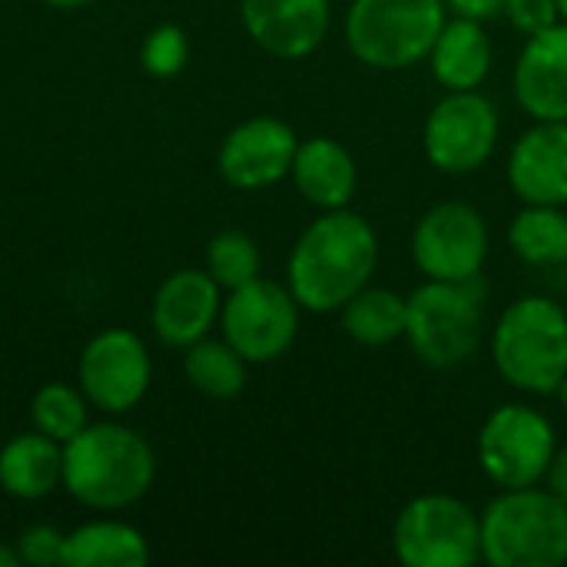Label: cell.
<instances>
[{
  "label": "cell",
  "instance_id": "4fadbf2b",
  "mask_svg": "<svg viewBox=\"0 0 567 567\" xmlns=\"http://www.w3.org/2000/svg\"><path fill=\"white\" fill-rule=\"evenodd\" d=\"M299 136L276 116H252L229 130L219 146V173L236 189H266L292 173Z\"/></svg>",
  "mask_w": 567,
  "mask_h": 567
},
{
  "label": "cell",
  "instance_id": "8fae6325",
  "mask_svg": "<svg viewBox=\"0 0 567 567\" xmlns=\"http://www.w3.org/2000/svg\"><path fill=\"white\" fill-rule=\"evenodd\" d=\"M412 256L429 279H475L488 259V226L468 203H439L419 219L412 233Z\"/></svg>",
  "mask_w": 567,
  "mask_h": 567
},
{
  "label": "cell",
  "instance_id": "52a82bcc",
  "mask_svg": "<svg viewBox=\"0 0 567 567\" xmlns=\"http://www.w3.org/2000/svg\"><path fill=\"white\" fill-rule=\"evenodd\" d=\"M392 551L405 567L478 565L482 515L452 495H419L395 518Z\"/></svg>",
  "mask_w": 567,
  "mask_h": 567
},
{
  "label": "cell",
  "instance_id": "3957f363",
  "mask_svg": "<svg viewBox=\"0 0 567 567\" xmlns=\"http://www.w3.org/2000/svg\"><path fill=\"white\" fill-rule=\"evenodd\" d=\"M498 375L528 395H558L567 375V309L545 296L512 302L492 329Z\"/></svg>",
  "mask_w": 567,
  "mask_h": 567
},
{
  "label": "cell",
  "instance_id": "9a60e30c",
  "mask_svg": "<svg viewBox=\"0 0 567 567\" xmlns=\"http://www.w3.org/2000/svg\"><path fill=\"white\" fill-rule=\"evenodd\" d=\"M508 183L522 203H567V120H535L508 156Z\"/></svg>",
  "mask_w": 567,
  "mask_h": 567
},
{
  "label": "cell",
  "instance_id": "f546056e",
  "mask_svg": "<svg viewBox=\"0 0 567 567\" xmlns=\"http://www.w3.org/2000/svg\"><path fill=\"white\" fill-rule=\"evenodd\" d=\"M449 10H455V17H472V20H492L505 10V0H445Z\"/></svg>",
  "mask_w": 567,
  "mask_h": 567
},
{
  "label": "cell",
  "instance_id": "f1b7e54d",
  "mask_svg": "<svg viewBox=\"0 0 567 567\" xmlns=\"http://www.w3.org/2000/svg\"><path fill=\"white\" fill-rule=\"evenodd\" d=\"M502 13H505L508 23H512L515 30H522L525 37L542 33V30H548V27H555V23L561 20L555 0H505V10H502Z\"/></svg>",
  "mask_w": 567,
  "mask_h": 567
},
{
  "label": "cell",
  "instance_id": "7402d4cb",
  "mask_svg": "<svg viewBox=\"0 0 567 567\" xmlns=\"http://www.w3.org/2000/svg\"><path fill=\"white\" fill-rule=\"evenodd\" d=\"M342 329L352 342L359 346H392L395 339L405 336V312L409 299L392 292V289H375L365 286L355 292L342 309Z\"/></svg>",
  "mask_w": 567,
  "mask_h": 567
},
{
  "label": "cell",
  "instance_id": "4dcf8cb0",
  "mask_svg": "<svg viewBox=\"0 0 567 567\" xmlns=\"http://www.w3.org/2000/svg\"><path fill=\"white\" fill-rule=\"evenodd\" d=\"M545 485H548V492H551L558 502H565L567 505V445L555 452V458H551V465H548V475H545Z\"/></svg>",
  "mask_w": 567,
  "mask_h": 567
},
{
  "label": "cell",
  "instance_id": "ac0fdd59",
  "mask_svg": "<svg viewBox=\"0 0 567 567\" xmlns=\"http://www.w3.org/2000/svg\"><path fill=\"white\" fill-rule=\"evenodd\" d=\"M289 176L319 209H346L359 186L355 156L332 136H312L299 143Z\"/></svg>",
  "mask_w": 567,
  "mask_h": 567
},
{
  "label": "cell",
  "instance_id": "44dd1931",
  "mask_svg": "<svg viewBox=\"0 0 567 567\" xmlns=\"http://www.w3.org/2000/svg\"><path fill=\"white\" fill-rule=\"evenodd\" d=\"M146 538L126 522H86L63 538V567H143Z\"/></svg>",
  "mask_w": 567,
  "mask_h": 567
},
{
  "label": "cell",
  "instance_id": "1f68e13d",
  "mask_svg": "<svg viewBox=\"0 0 567 567\" xmlns=\"http://www.w3.org/2000/svg\"><path fill=\"white\" fill-rule=\"evenodd\" d=\"M17 565H23V561H20L17 545H3V542H0V567H17Z\"/></svg>",
  "mask_w": 567,
  "mask_h": 567
},
{
  "label": "cell",
  "instance_id": "e0dca14e",
  "mask_svg": "<svg viewBox=\"0 0 567 567\" xmlns=\"http://www.w3.org/2000/svg\"><path fill=\"white\" fill-rule=\"evenodd\" d=\"M515 100L532 120H567V23L532 33L515 63Z\"/></svg>",
  "mask_w": 567,
  "mask_h": 567
},
{
  "label": "cell",
  "instance_id": "7a4b0ae2",
  "mask_svg": "<svg viewBox=\"0 0 567 567\" xmlns=\"http://www.w3.org/2000/svg\"><path fill=\"white\" fill-rule=\"evenodd\" d=\"M156 478L150 442L120 425H86L63 445V488L93 512H120L136 505Z\"/></svg>",
  "mask_w": 567,
  "mask_h": 567
},
{
  "label": "cell",
  "instance_id": "5b68a950",
  "mask_svg": "<svg viewBox=\"0 0 567 567\" xmlns=\"http://www.w3.org/2000/svg\"><path fill=\"white\" fill-rule=\"evenodd\" d=\"M482 329L485 286L478 276L465 282L429 279L409 296L405 339L429 369L465 365L482 346Z\"/></svg>",
  "mask_w": 567,
  "mask_h": 567
},
{
  "label": "cell",
  "instance_id": "8992f818",
  "mask_svg": "<svg viewBox=\"0 0 567 567\" xmlns=\"http://www.w3.org/2000/svg\"><path fill=\"white\" fill-rule=\"evenodd\" d=\"M445 13V0H352L346 47L372 70H405L429 60Z\"/></svg>",
  "mask_w": 567,
  "mask_h": 567
},
{
  "label": "cell",
  "instance_id": "5bb4252c",
  "mask_svg": "<svg viewBox=\"0 0 567 567\" xmlns=\"http://www.w3.org/2000/svg\"><path fill=\"white\" fill-rule=\"evenodd\" d=\"M243 27L256 47L279 60L316 53L329 33V0H239Z\"/></svg>",
  "mask_w": 567,
  "mask_h": 567
},
{
  "label": "cell",
  "instance_id": "e575fe53",
  "mask_svg": "<svg viewBox=\"0 0 567 567\" xmlns=\"http://www.w3.org/2000/svg\"><path fill=\"white\" fill-rule=\"evenodd\" d=\"M558 395H561V402H565V409H567V375H565V382H561V389H558Z\"/></svg>",
  "mask_w": 567,
  "mask_h": 567
},
{
  "label": "cell",
  "instance_id": "4316f807",
  "mask_svg": "<svg viewBox=\"0 0 567 567\" xmlns=\"http://www.w3.org/2000/svg\"><path fill=\"white\" fill-rule=\"evenodd\" d=\"M186 60H189V40H186L183 27H176V23H163V27L150 30L140 47V63L156 80L176 76L186 66Z\"/></svg>",
  "mask_w": 567,
  "mask_h": 567
},
{
  "label": "cell",
  "instance_id": "ba28073f",
  "mask_svg": "<svg viewBox=\"0 0 567 567\" xmlns=\"http://www.w3.org/2000/svg\"><path fill=\"white\" fill-rule=\"evenodd\" d=\"M555 452V429L532 405L508 402L478 432V465L498 488L542 485Z\"/></svg>",
  "mask_w": 567,
  "mask_h": 567
},
{
  "label": "cell",
  "instance_id": "cb8c5ba5",
  "mask_svg": "<svg viewBox=\"0 0 567 567\" xmlns=\"http://www.w3.org/2000/svg\"><path fill=\"white\" fill-rule=\"evenodd\" d=\"M246 359L226 339H199L186 346L183 372L189 385L209 399H236L246 389Z\"/></svg>",
  "mask_w": 567,
  "mask_h": 567
},
{
  "label": "cell",
  "instance_id": "2e32d148",
  "mask_svg": "<svg viewBox=\"0 0 567 567\" xmlns=\"http://www.w3.org/2000/svg\"><path fill=\"white\" fill-rule=\"evenodd\" d=\"M219 312H223L219 282L206 269H179L166 276L163 286L156 289L150 319L166 346L186 349L209 336Z\"/></svg>",
  "mask_w": 567,
  "mask_h": 567
},
{
  "label": "cell",
  "instance_id": "836d02e7",
  "mask_svg": "<svg viewBox=\"0 0 567 567\" xmlns=\"http://www.w3.org/2000/svg\"><path fill=\"white\" fill-rule=\"evenodd\" d=\"M558 3V13H561V20L567 23V0H555Z\"/></svg>",
  "mask_w": 567,
  "mask_h": 567
},
{
  "label": "cell",
  "instance_id": "603a6c76",
  "mask_svg": "<svg viewBox=\"0 0 567 567\" xmlns=\"http://www.w3.org/2000/svg\"><path fill=\"white\" fill-rule=\"evenodd\" d=\"M508 243L528 266H567V213H561V206L525 203V209L508 226Z\"/></svg>",
  "mask_w": 567,
  "mask_h": 567
},
{
  "label": "cell",
  "instance_id": "d6a6232c",
  "mask_svg": "<svg viewBox=\"0 0 567 567\" xmlns=\"http://www.w3.org/2000/svg\"><path fill=\"white\" fill-rule=\"evenodd\" d=\"M43 3L53 10H80V7H90L93 0H43Z\"/></svg>",
  "mask_w": 567,
  "mask_h": 567
},
{
  "label": "cell",
  "instance_id": "83f0119b",
  "mask_svg": "<svg viewBox=\"0 0 567 567\" xmlns=\"http://www.w3.org/2000/svg\"><path fill=\"white\" fill-rule=\"evenodd\" d=\"M63 538L66 535H60L50 525H30V528H23L20 538H17L20 561L30 567L63 565Z\"/></svg>",
  "mask_w": 567,
  "mask_h": 567
},
{
  "label": "cell",
  "instance_id": "484cf974",
  "mask_svg": "<svg viewBox=\"0 0 567 567\" xmlns=\"http://www.w3.org/2000/svg\"><path fill=\"white\" fill-rule=\"evenodd\" d=\"M262 269V256L252 236L239 229H223L206 246V272L219 282V289H239L252 282Z\"/></svg>",
  "mask_w": 567,
  "mask_h": 567
},
{
  "label": "cell",
  "instance_id": "6da1fadb",
  "mask_svg": "<svg viewBox=\"0 0 567 567\" xmlns=\"http://www.w3.org/2000/svg\"><path fill=\"white\" fill-rule=\"evenodd\" d=\"M379 266V236L372 223L349 209H326L296 239L289 256V292L306 312H339L362 292Z\"/></svg>",
  "mask_w": 567,
  "mask_h": 567
},
{
  "label": "cell",
  "instance_id": "9c48e42d",
  "mask_svg": "<svg viewBox=\"0 0 567 567\" xmlns=\"http://www.w3.org/2000/svg\"><path fill=\"white\" fill-rule=\"evenodd\" d=\"M299 312L302 306L296 302L289 286L256 276L252 282L239 289H229V299L223 302V312H219L223 339L249 365L272 362L286 355L289 346L296 342Z\"/></svg>",
  "mask_w": 567,
  "mask_h": 567
},
{
  "label": "cell",
  "instance_id": "d6986e66",
  "mask_svg": "<svg viewBox=\"0 0 567 567\" xmlns=\"http://www.w3.org/2000/svg\"><path fill=\"white\" fill-rule=\"evenodd\" d=\"M63 485V445L43 432L13 435L0 449V488L17 502H40Z\"/></svg>",
  "mask_w": 567,
  "mask_h": 567
},
{
  "label": "cell",
  "instance_id": "277c9868",
  "mask_svg": "<svg viewBox=\"0 0 567 567\" xmlns=\"http://www.w3.org/2000/svg\"><path fill=\"white\" fill-rule=\"evenodd\" d=\"M482 561L492 567L567 565V505L548 488H502L482 512Z\"/></svg>",
  "mask_w": 567,
  "mask_h": 567
},
{
  "label": "cell",
  "instance_id": "ffe728a7",
  "mask_svg": "<svg viewBox=\"0 0 567 567\" xmlns=\"http://www.w3.org/2000/svg\"><path fill=\"white\" fill-rule=\"evenodd\" d=\"M429 63L445 90H478L492 73V40L482 20L472 17L445 20L429 53Z\"/></svg>",
  "mask_w": 567,
  "mask_h": 567
},
{
  "label": "cell",
  "instance_id": "d4e9b609",
  "mask_svg": "<svg viewBox=\"0 0 567 567\" xmlns=\"http://www.w3.org/2000/svg\"><path fill=\"white\" fill-rule=\"evenodd\" d=\"M86 395L83 389H73V385H63V382H50L43 389H37L33 402H30V419H33V429L43 432L47 439L66 445L73 435H80L90 419H86Z\"/></svg>",
  "mask_w": 567,
  "mask_h": 567
},
{
  "label": "cell",
  "instance_id": "7c38bea8",
  "mask_svg": "<svg viewBox=\"0 0 567 567\" xmlns=\"http://www.w3.org/2000/svg\"><path fill=\"white\" fill-rule=\"evenodd\" d=\"M76 375L93 409L106 415H126L150 392L153 362L136 332L103 329L86 342Z\"/></svg>",
  "mask_w": 567,
  "mask_h": 567
},
{
  "label": "cell",
  "instance_id": "30bf717a",
  "mask_svg": "<svg viewBox=\"0 0 567 567\" xmlns=\"http://www.w3.org/2000/svg\"><path fill=\"white\" fill-rule=\"evenodd\" d=\"M502 120L488 96L478 90H449L422 130L425 156L435 169L449 176H465L482 169L498 146Z\"/></svg>",
  "mask_w": 567,
  "mask_h": 567
}]
</instances>
